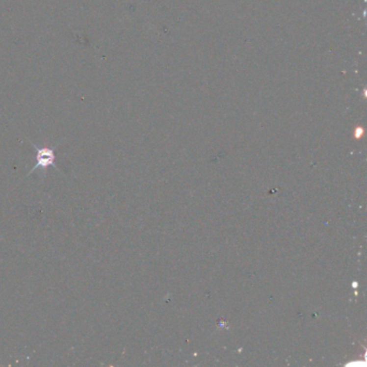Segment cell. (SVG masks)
Listing matches in <instances>:
<instances>
[{
  "instance_id": "cell-1",
  "label": "cell",
  "mask_w": 367,
  "mask_h": 367,
  "mask_svg": "<svg viewBox=\"0 0 367 367\" xmlns=\"http://www.w3.org/2000/svg\"><path fill=\"white\" fill-rule=\"evenodd\" d=\"M35 147V146H33ZM36 149V159H37V164L32 167V169L30 170V172L28 175H30L31 172H33L35 170L39 169V168H48L49 166H54L55 168L57 169L56 165L54 164V159H55V154H54V150L52 149H49V148H41L39 149L37 147H35Z\"/></svg>"
}]
</instances>
